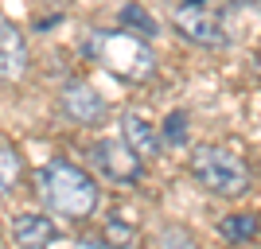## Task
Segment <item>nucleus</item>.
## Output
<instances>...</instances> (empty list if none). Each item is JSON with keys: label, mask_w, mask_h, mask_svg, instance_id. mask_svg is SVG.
<instances>
[{"label": "nucleus", "mask_w": 261, "mask_h": 249, "mask_svg": "<svg viewBox=\"0 0 261 249\" xmlns=\"http://www.w3.org/2000/svg\"><path fill=\"white\" fill-rule=\"evenodd\" d=\"M39 195H43L47 210L66 218V222L94 218V210L101 203V191L94 183V175L70 160H47L39 168Z\"/></svg>", "instance_id": "nucleus-1"}, {"label": "nucleus", "mask_w": 261, "mask_h": 249, "mask_svg": "<svg viewBox=\"0 0 261 249\" xmlns=\"http://www.w3.org/2000/svg\"><path fill=\"white\" fill-rule=\"evenodd\" d=\"M86 54L98 59L109 74H117L121 82H148L156 74V54L133 32H90L86 39Z\"/></svg>", "instance_id": "nucleus-2"}, {"label": "nucleus", "mask_w": 261, "mask_h": 249, "mask_svg": "<svg viewBox=\"0 0 261 249\" xmlns=\"http://www.w3.org/2000/svg\"><path fill=\"white\" fill-rule=\"evenodd\" d=\"M191 175H195V183H203L207 191H215V195H222V199H242L253 187V175H250V168H246V160H242L238 152L215 148V144L195 148V156H191Z\"/></svg>", "instance_id": "nucleus-3"}, {"label": "nucleus", "mask_w": 261, "mask_h": 249, "mask_svg": "<svg viewBox=\"0 0 261 249\" xmlns=\"http://www.w3.org/2000/svg\"><path fill=\"white\" fill-rule=\"evenodd\" d=\"M172 20H175V32L184 35V39H191V43H199V47H222V43H230L226 32H222V23H218V16L203 4V0L179 4V8L172 12Z\"/></svg>", "instance_id": "nucleus-4"}, {"label": "nucleus", "mask_w": 261, "mask_h": 249, "mask_svg": "<svg viewBox=\"0 0 261 249\" xmlns=\"http://www.w3.org/2000/svg\"><path fill=\"white\" fill-rule=\"evenodd\" d=\"M90 160L98 163L101 175H109L113 183H137L141 172H144V160L121 141V136H106V141H98L94 148H90Z\"/></svg>", "instance_id": "nucleus-5"}, {"label": "nucleus", "mask_w": 261, "mask_h": 249, "mask_svg": "<svg viewBox=\"0 0 261 249\" xmlns=\"http://www.w3.org/2000/svg\"><path fill=\"white\" fill-rule=\"evenodd\" d=\"M59 109H63L74 125H101L106 113H109L106 98H101L90 82H82V78H70V82L63 86V94H59Z\"/></svg>", "instance_id": "nucleus-6"}, {"label": "nucleus", "mask_w": 261, "mask_h": 249, "mask_svg": "<svg viewBox=\"0 0 261 249\" xmlns=\"http://www.w3.org/2000/svg\"><path fill=\"white\" fill-rule=\"evenodd\" d=\"M32 66V54H28V39L12 20L0 16V82H20Z\"/></svg>", "instance_id": "nucleus-7"}, {"label": "nucleus", "mask_w": 261, "mask_h": 249, "mask_svg": "<svg viewBox=\"0 0 261 249\" xmlns=\"http://www.w3.org/2000/svg\"><path fill=\"white\" fill-rule=\"evenodd\" d=\"M121 141L129 144L141 160H156L160 156V129H152V121L141 117V113H125L121 117Z\"/></svg>", "instance_id": "nucleus-8"}, {"label": "nucleus", "mask_w": 261, "mask_h": 249, "mask_svg": "<svg viewBox=\"0 0 261 249\" xmlns=\"http://www.w3.org/2000/svg\"><path fill=\"white\" fill-rule=\"evenodd\" d=\"M12 241L16 245H55L59 241V222L47 214H16V222H12Z\"/></svg>", "instance_id": "nucleus-9"}, {"label": "nucleus", "mask_w": 261, "mask_h": 249, "mask_svg": "<svg viewBox=\"0 0 261 249\" xmlns=\"http://www.w3.org/2000/svg\"><path fill=\"white\" fill-rule=\"evenodd\" d=\"M121 27L133 35H141V39H156V32H160V23H156V16L144 4H137V0H129L125 8H121Z\"/></svg>", "instance_id": "nucleus-10"}, {"label": "nucleus", "mask_w": 261, "mask_h": 249, "mask_svg": "<svg viewBox=\"0 0 261 249\" xmlns=\"http://www.w3.org/2000/svg\"><path fill=\"white\" fill-rule=\"evenodd\" d=\"M222 238L234 241V245H246V241H257V214H230L222 218Z\"/></svg>", "instance_id": "nucleus-11"}, {"label": "nucleus", "mask_w": 261, "mask_h": 249, "mask_svg": "<svg viewBox=\"0 0 261 249\" xmlns=\"http://www.w3.org/2000/svg\"><path fill=\"white\" fill-rule=\"evenodd\" d=\"M20 175H23V163H20V156H16V152H12L8 144H0V199L16 191Z\"/></svg>", "instance_id": "nucleus-12"}, {"label": "nucleus", "mask_w": 261, "mask_h": 249, "mask_svg": "<svg viewBox=\"0 0 261 249\" xmlns=\"http://www.w3.org/2000/svg\"><path fill=\"white\" fill-rule=\"evenodd\" d=\"M187 113L184 109H172L168 113V121H164V129H160V144H168V148H184L187 144Z\"/></svg>", "instance_id": "nucleus-13"}, {"label": "nucleus", "mask_w": 261, "mask_h": 249, "mask_svg": "<svg viewBox=\"0 0 261 249\" xmlns=\"http://www.w3.org/2000/svg\"><path fill=\"white\" fill-rule=\"evenodd\" d=\"M106 241H121V245H133V241H137V230H133L129 222L113 218V222L106 226Z\"/></svg>", "instance_id": "nucleus-14"}]
</instances>
